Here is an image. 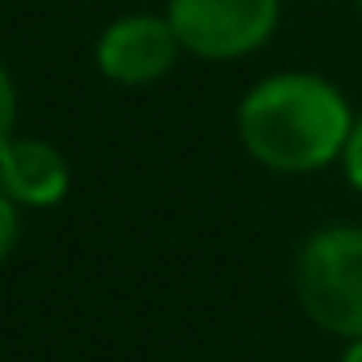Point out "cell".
<instances>
[{
    "label": "cell",
    "instance_id": "10",
    "mask_svg": "<svg viewBox=\"0 0 362 362\" xmlns=\"http://www.w3.org/2000/svg\"><path fill=\"white\" fill-rule=\"evenodd\" d=\"M354 5H358V9H362V0H354Z\"/></svg>",
    "mask_w": 362,
    "mask_h": 362
},
{
    "label": "cell",
    "instance_id": "3",
    "mask_svg": "<svg viewBox=\"0 0 362 362\" xmlns=\"http://www.w3.org/2000/svg\"><path fill=\"white\" fill-rule=\"evenodd\" d=\"M162 13L188 56L230 64L260 52L277 35L281 0H166Z\"/></svg>",
    "mask_w": 362,
    "mask_h": 362
},
{
    "label": "cell",
    "instance_id": "6",
    "mask_svg": "<svg viewBox=\"0 0 362 362\" xmlns=\"http://www.w3.org/2000/svg\"><path fill=\"white\" fill-rule=\"evenodd\" d=\"M18 239H22V205L0 188V264L13 256Z\"/></svg>",
    "mask_w": 362,
    "mask_h": 362
},
{
    "label": "cell",
    "instance_id": "8",
    "mask_svg": "<svg viewBox=\"0 0 362 362\" xmlns=\"http://www.w3.org/2000/svg\"><path fill=\"white\" fill-rule=\"evenodd\" d=\"M341 166H345V184L362 197V115H354V128H349V141H345Z\"/></svg>",
    "mask_w": 362,
    "mask_h": 362
},
{
    "label": "cell",
    "instance_id": "2",
    "mask_svg": "<svg viewBox=\"0 0 362 362\" xmlns=\"http://www.w3.org/2000/svg\"><path fill=\"white\" fill-rule=\"evenodd\" d=\"M303 311L332 337H362V226L315 230L294 260Z\"/></svg>",
    "mask_w": 362,
    "mask_h": 362
},
{
    "label": "cell",
    "instance_id": "5",
    "mask_svg": "<svg viewBox=\"0 0 362 362\" xmlns=\"http://www.w3.org/2000/svg\"><path fill=\"white\" fill-rule=\"evenodd\" d=\"M73 170L64 153L43 136H13L0 149V188L22 209H52L69 197Z\"/></svg>",
    "mask_w": 362,
    "mask_h": 362
},
{
    "label": "cell",
    "instance_id": "9",
    "mask_svg": "<svg viewBox=\"0 0 362 362\" xmlns=\"http://www.w3.org/2000/svg\"><path fill=\"white\" fill-rule=\"evenodd\" d=\"M341 362H362V337L345 345V354H341Z\"/></svg>",
    "mask_w": 362,
    "mask_h": 362
},
{
    "label": "cell",
    "instance_id": "4",
    "mask_svg": "<svg viewBox=\"0 0 362 362\" xmlns=\"http://www.w3.org/2000/svg\"><path fill=\"white\" fill-rule=\"evenodd\" d=\"M179 56H184V43H179L175 26L166 22V13H124L107 22L94 43L98 73L124 90L162 81L179 64Z\"/></svg>",
    "mask_w": 362,
    "mask_h": 362
},
{
    "label": "cell",
    "instance_id": "1",
    "mask_svg": "<svg viewBox=\"0 0 362 362\" xmlns=\"http://www.w3.org/2000/svg\"><path fill=\"white\" fill-rule=\"evenodd\" d=\"M243 149L277 175H311L341 162L354 107L320 73L290 69L256 81L235 111Z\"/></svg>",
    "mask_w": 362,
    "mask_h": 362
},
{
    "label": "cell",
    "instance_id": "7",
    "mask_svg": "<svg viewBox=\"0 0 362 362\" xmlns=\"http://www.w3.org/2000/svg\"><path fill=\"white\" fill-rule=\"evenodd\" d=\"M18 136V86L9 77V69L0 64V149Z\"/></svg>",
    "mask_w": 362,
    "mask_h": 362
}]
</instances>
